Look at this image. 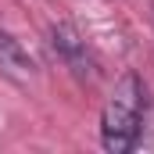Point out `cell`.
<instances>
[{"instance_id":"cell-1","label":"cell","mask_w":154,"mask_h":154,"mask_svg":"<svg viewBox=\"0 0 154 154\" xmlns=\"http://www.w3.org/2000/svg\"><path fill=\"white\" fill-rule=\"evenodd\" d=\"M143 82L136 72H125L115 82L111 100L104 104L100 115V143L111 154H125L136 147L140 140V125H143Z\"/></svg>"},{"instance_id":"cell-2","label":"cell","mask_w":154,"mask_h":154,"mask_svg":"<svg viewBox=\"0 0 154 154\" xmlns=\"http://www.w3.org/2000/svg\"><path fill=\"white\" fill-rule=\"evenodd\" d=\"M50 47H54V54L65 61V68L75 79H93L97 75V61H93V54H90V47L79 36L75 25H68V22L54 25L50 29Z\"/></svg>"},{"instance_id":"cell-3","label":"cell","mask_w":154,"mask_h":154,"mask_svg":"<svg viewBox=\"0 0 154 154\" xmlns=\"http://www.w3.org/2000/svg\"><path fill=\"white\" fill-rule=\"evenodd\" d=\"M0 72L11 75V79H18V82L32 79V72H36V65L22 50V43L11 36V32H4V29H0Z\"/></svg>"},{"instance_id":"cell-4","label":"cell","mask_w":154,"mask_h":154,"mask_svg":"<svg viewBox=\"0 0 154 154\" xmlns=\"http://www.w3.org/2000/svg\"><path fill=\"white\" fill-rule=\"evenodd\" d=\"M151 25H154V0H151Z\"/></svg>"}]
</instances>
